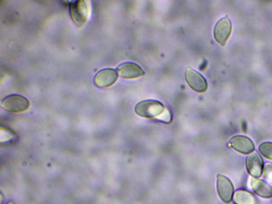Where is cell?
<instances>
[{"mask_svg":"<svg viewBox=\"0 0 272 204\" xmlns=\"http://www.w3.org/2000/svg\"><path fill=\"white\" fill-rule=\"evenodd\" d=\"M70 13L72 20L79 28H82L87 21L89 13L84 1L79 0L70 5Z\"/></svg>","mask_w":272,"mask_h":204,"instance_id":"cell-3","label":"cell"},{"mask_svg":"<svg viewBox=\"0 0 272 204\" xmlns=\"http://www.w3.org/2000/svg\"><path fill=\"white\" fill-rule=\"evenodd\" d=\"M232 30V24L228 17L220 19L216 23L214 31L215 40L220 45H225Z\"/></svg>","mask_w":272,"mask_h":204,"instance_id":"cell-6","label":"cell"},{"mask_svg":"<svg viewBox=\"0 0 272 204\" xmlns=\"http://www.w3.org/2000/svg\"><path fill=\"white\" fill-rule=\"evenodd\" d=\"M117 73L113 69H105L99 71L95 78V84L99 88H106L112 86L117 81Z\"/></svg>","mask_w":272,"mask_h":204,"instance_id":"cell-7","label":"cell"},{"mask_svg":"<svg viewBox=\"0 0 272 204\" xmlns=\"http://www.w3.org/2000/svg\"><path fill=\"white\" fill-rule=\"evenodd\" d=\"M234 200L236 204H255L254 196L249 191L239 190L237 191L234 196Z\"/></svg>","mask_w":272,"mask_h":204,"instance_id":"cell-12","label":"cell"},{"mask_svg":"<svg viewBox=\"0 0 272 204\" xmlns=\"http://www.w3.org/2000/svg\"><path fill=\"white\" fill-rule=\"evenodd\" d=\"M259 150L266 158L272 160V143L265 142L259 146Z\"/></svg>","mask_w":272,"mask_h":204,"instance_id":"cell-13","label":"cell"},{"mask_svg":"<svg viewBox=\"0 0 272 204\" xmlns=\"http://www.w3.org/2000/svg\"><path fill=\"white\" fill-rule=\"evenodd\" d=\"M118 71L121 78L134 79L145 74V72L137 64L133 62H126L118 68Z\"/></svg>","mask_w":272,"mask_h":204,"instance_id":"cell-10","label":"cell"},{"mask_svg":"<svg viewBox=\"0 0 272 204\" xmlns=\"http://www.w3.org/2000/svg\"><path fill=\"white\" fill-rule=\"evenodd\" d=\"M135 111L138 116L154 121L168 124L172 120L169 108L156 100L141 101L136 105Z\"/></svg>","mask_w":272,"mask_h":204,"instance_id":"cell-1","label":"cell"},{"mask_svg":"<svg viewBox=\"0 0 272 204\" xmlns=\"http://www.w3.org/2000/svg\"><path fill=\"white\" fill-rule=\"evenodd\" d=\"M185 76L188 84L194 91L199 93H204L206 91L207 83L201 73L191 68H188Z\"/></svg>","mask_w":272,"mask_h":204,"instance_id":"cell-5","label":"cell"},{"mask_svg":"<svg viewBox=\"0 0 272 204\" xmlns=\"http://www.w3.org/2000/svg\"><path fill=\"white\" fill-rule=\"evenodd\" d=\"M246 168L249 173L254 177L262 175L263 170V160L256 151L253 152L246 160Z\"/></svg>","mask_w":272,"mask_h":204,"instance_id":"cell-9","label":"cell"},{"mask_svg":"<svg viewBox=\"0 0 272 204\" xmlns=\"http://www.w3.org/2000/svg\"><path fill=\"white\" fill-rule=\"evenodd\" d=\"M263 174L265 180L268 183L272 184V164L267 163L264 166Z\"/></svg>","mask_w":272,"mask_h":204,"instance_id":"cell-14","label":"cell"},{"mask_svg":"<svg viewBox=\"0 0 272 204\" xmlns=\"http://www.w3.org/2000/svg\"><path fill=\"white\" fill-rule=\"evenodd\" d=\"M252 187L255 193L259 196L264 198L272 197V187L263 181L253 178Z\"/></svg>","mask_w":272,"mask_h":204,"instance_id":"cell-11","label":"cell"},{"mask_svg":"<svg viewBox=\"0 0 272 204\" xmlns=\"http://www.w3.org/2000/svg\"><path fill=\"white\" fill-rule=\"evenodd\" d=\"M7 204H15L14 203H13V202H9V203H8Z\"/></svg>","mask_w":272,"mask_h":204,"instance_id":"cell-15","label":"cell"},{"mask_svg":"<svg viewBox=\"0 0 272 204\" xmlns=\"http://www.w3.org/2000/svg\"><path fill=\"white\" fill-rule=\"evenodd\" d=\"M229 146L243 155H248L255 149L251 139L243 136L233 137L229 142Z\"/></svg>","mask_w":272,"mask_h":204,"instance_id":"cell-8","label":"cell"},{"mask_svg":"<svg viewBox=\"0 0 272 204\" xmlns=\"http://www.w3.org/2000/svg\"><path fill=\"white\" fill-rule=\"evenodd\" d=\"M2 106L9 112L19 113L27 111L30 108V102L21 95H11L3 100Z\"/></svg>","mask_w":272,"mask_h":204,"instance_id":"cell-2","label":"cell"},{"mask_svg":"<svg viewBox=\"0 0 272 204\" xmlns=\"http://www.w3.org/2000/svg\"><path fill=\"white\" fill-rule=\"evenodd\" d=\"M217 190L219 197L226 203H230L234 196V186L226 176L218 174L217 176Z\"/></svg>","mask_w":272,"mask_h":204,"instance_id":"cell-4","label":"cell"}]
</instances>
